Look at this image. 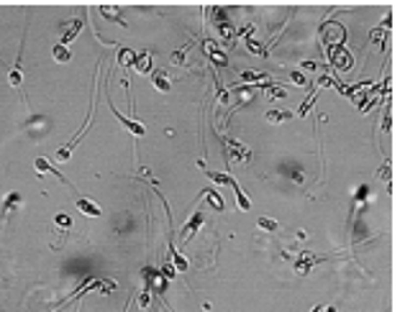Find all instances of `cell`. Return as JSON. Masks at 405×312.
<instances>
[{"instance_id":"6da1fadb","label":"cell","mask_w":405,"mask_h":312,"mask_svg":"<svg viewBox=\"0 0 405 312\" xmlns=\"http://www.w3.org/2000/svg\"><path fill=\"white\" fill-rule=\"evenodd\" d=\"M321 261H326V256H316V253H310V251H303L298 259H295V264H292V266H295V271H298L300 276H305V274L313 269V266L321 264Z\"/></svg>"},{"instance_id":"7a4b0ae2","label":"cell","mask_w":405,"mask_h":312,"mask_svg":"<svg viewBox=\"0 0 405 312\" xmlns=\"http://www.w3.org/2000/svg\"><path fill=\"white\" fill-rule=\"evenodd\" d=\"M144 279H146V289H154L156 294H159L164 299V292H167V279L159 274V271H154V269H144Z\"/></svg>"},{"instance_id":"3957f363","label":"cell","mask_w":405,"mask_h":312,"mask_svg":"<svg viewBox=\"0 0 405 312\" xmlns=\"http://www.w3.org/2000/svg\"><path fill=\"white\" fill-rule=\"evenodd\" d=\"M202 223H205V215H202V210H195L193 218L187 220V225L182 228V233H179V241H182V243H190V241H193V236L198 233V228L202 225Z\"/></svg>"},{"instance_id":"277c9868","label":"cell","mask_w":405,"mask_h":312,"mask_svg":"<svg viewBox=\"0 0 405 312\" xmlns=\"http://www.w3.org/2000/svg\"><path fill=\"white\" fill-rule=\"evenodd\" d=\"M108 105H110V110H113V115L121 120V126H123V128H128V131H131V133H133V136H136V138L146 136V128L139 123V120H133V118H126L123 113H118V110L113 108V103H110V97H108Z\"/></svg>"},{"instance_id":"5b68a950","label":"cell","mask_w":405,"mask_h":312,"mask_svg":"<svg viewBox=\"0 0 405 312\" xmlns=\"http://www.w3.org/2000/svg\"><path fill=\"white\" fill-rule=\"evenodd\" d=\"M223 146H226V154H231L233 161H249L252 159V151H246L244 146H239V143L231 141V138H223Z\"/></svg>"},{"instance_id":"8992f818","label":"cell","mask_w":405,"mask_h":312,"mask_svg":"<svg viewBox=\"0 0 405 312\" xmlns=\"http://www.w3.org/2000/svg\"><path fill=\"white\" fill-rule=\"evenodd\" d=\"M85 28V18H75L70 26L64 28V33H62V46H70V44L80 36V31Z\"/></svg>"},{"instance_id":"52a82bcc","label":"cell","mask_w":405,"mask_h":312,"mask_svg":"<svg viewBox=\"0 0 405 312\" xmlns=\"http://www.w3.org/2000/svg\"><path fill=\"white\" fill-rule=\"evenodd\" d=\"M75 205H77V210H80V213H85V215H90V218H100V215H103V210H100L90 197L77 195V202H75Z\"/></svg>"},{"instance_id":"ba28073f","label":"cell","mask_w":405,"mask_h":312,"mask_svg":"<svg viewBox=\"0 0 405 312\" xmlns=\"http://www.w3.org/2000/svg\"><path fill=\"white\" fill-rule=\"evenodd\" d=\"M133 69H136L139 74H149L152 72V67H154V59H152V54L149 51H141V54H136V59H133Z\"/></svg>"},{"instance_id":"9c48e42d","label":"cell","mask_w":405,"mask_h":312,"mask_svg":"<svg viewBox=\"0 0 405 312\" xmlns=\"http://www.w3.org/2000/svg\"><path fill=\"white\" fill-rule=\"evenodd\" d=\"M336 62V67H339V69H349V67H352V54L349 51H344L341 46H333L331 49V64Z\"/></svg>"},{"instance_id":"30bf717a","label":"cell","mask_w":405,"mask_h":312,"mask_svg":"<svg viewBox=\"0 0 405 312\" xmlns=\"http://www.w3.org/2000/svg\"><path fill=\"white\" fill-rule=\"evenodd\" d=\"M202 49H205V54L213 59V64H216V67H226V54H223L213 41H205V44H202Z\"/></svg>"},{"instance_id":"8fae6325","label":"cell","mask_w":405,"mask_h":312,"mask_svg":"<svg viewBox=\"0 0 405 312\" xmlns=\"http://www.w3.org/2000/svg\"><path fill=\"white\" fill-rule=\"evenodd\" d=\"M152 85L156 87L159 92H170V87H172V82H170V74H167L164 69H156L154 74H152Z\"/></svg>"},{"instance_id":"7c38bea8","label":"cell","mask_w":405,"mask_h":312,"mask_svg":"<svg viewBox=\"0 0 405 312\" xmlns=\"http://www.w3.org/2000/svg\"><path fill=\"white\" fill-rule=\"evenodd\" d=\"M33 166H36V172H39V174H49V172H51V174H57V177H59V179H62L67 187H72V184H70V179H67V177H62V174H59L57 169H54V166H51L47 159H44V156H39V159L33 161Z\"/></svg>"},{"instance_id":"4fadbf2b","label":"cell","mask_w":405,"mask_h":312,"mask_svg":"<svg viewBox=\"0 0 405 312\" xmlns=\"http://www.w3.org/2000/svg\"><path fill=\"white\" fill-rule=\"evenodd\" d=\"M228 187H231L233 192H236V205H239V210H241V213H246V210H252V200H249V197H246V195L241 192L239 182H236V179H231V184H228Z\"/></svg>"},{"instance_id":"5bb4252c","label":"cell","mask_w":405,"mask_h":312,"mask_svg":"<svg viewBox=\"0 0 405 312\" xmlns=\"http://www.w3.org/2000/svg\"><path fill=\"white\" fill-rule=\"evenodd\" d=\"M170 259H172L170 264L175 266V271H187V269H190V261H187L185 256H182V253H179V251L172 246V243H170Z\"/></svg>"},{"instance_id":"9a60e30c","label":"cell","mask_w":405,"mask_h":312,"mask_svg":"<svg viewBox=\"0 0 405 312\" xmlns=\"http://www.w3.org/2000/svg\"><path fill=\"white\" fill-rule=\"evenodd\" d=\"M8 82H10V87H21V85H24V67H21V54H18L13 69H10V74H8Z\"/></svg>"},{"instance_id":"2e32d148","label":"cell","mask_w":405,"mask_h":312,"mask_svg":"<svg viewBox=\"0 0 405 312\" xmlns=\"http://www.w3.org/2000/svg\"><path fill=\"white\" fill-rule=\"evenodd\" d=\"M202 197L208 200V205H210L213 210H218V213H223V207H226V205H223V197L216 192V189H205V192H202Z\"/></svg>"},{"instance_id":"e0dca14e","label":"cell","mask_w":405,"mask_h":312,"mask_svg":"<svg viewBox=\"0 0 405 312\" xmlns=\"http://www.w3.org/2000/svg\"><path fill=\"white\" fill-rule=\"evenodd\" d=\"M51 57H54V59H57L59 64H67V62H70V59H72V51H70V49H67V46H62V44H57V46H54V49H51Z\"/></svg>"},{"instance_id":"ac0fdd59","label":"cell","mask_w":405,"mask_h":312,"mask_svg":"<svg viewBox=\"0 0 405 312\" xmlns=\"http://www.w3.org/2000/svg\"><path fill=\"white\" fill-rule=\"evenodd\" d=\"M267 120L269 123H282V120H292V113L290 110H269Z\"/></svg>"},{"instance_id":"d6986e66","label":"cell","mask_w":405,"mask_h":312,"mask_svg":"<svg viewBox=\"0 0 405 312\" xmlns=\"http://www.w3.org/2000/svg\"><path fill=\"white\" fill-rule=\"evenodd\" d=\"M218 33H221V36L226 39L228 44H233V36H236L233 23H228V21H221V23H218Z\"/></svg>"},{"instance_id":"ffe728a7","label":"cell","mask_w":405,"mask_h":312,"mask_svg":"<svg viewBox=\"0 0 405 312\" xmlns=\"http://www.w3.org/2000/svg\"><path fill=\"white\" fill-rule=\"evenodd\" d=\"M18 202H21V195H18V192H10V195L5 197V202H3V220L10 215V210H13Z\"/></svg>"},{"instance_id":"44dd1931","label":"cell","mask_w":405,"mask_h":312,"mask_svg":"<svg viewBox=\"0 0 405 312\" xmlns=\"http://www.w3.org/2000/svg\"><path fill=\"white\" fill-rule=\"evenodd\" d=\"M100 13H103L105 18H110V21H116V23L123 26V21L118 18V16H121V8H118V5H100Z\"/></svg>"},{"instance_id":"7402d4cb","label":"cell","mask_w":405,"mask_h":312,"mask_svg":"<svg viewBox=\"0 0 405 312\" xmlns=\"http://www.w3.org/2000/svg\"><path fill=\"white\" fill-rule=\"evenodd\" d=\"M205 174H208V179L216 182V184H231V179H233V177L226 174V172H210V169H205Z\"/></svg>"},{"instance_id":"603a6c76","label":"cell","mask_w":405,"mask_h":312,"mask_svg":"<svg viewBox=\"0 0 405 312\" xmlns=\"http://www.w3.org/2000/svg\"><path fill=\"white\" fill-rule=\"evenodd\" d=\"M316 97H318V92H313V95H308V97H305V103H303V105L298 108V113H295V115H298V118H305V115L310 113V108H313V105H316Z\"/></svg>"},{"instance_id":"cb8c5ba5","label":"cell","mask_w":405,"mask_h":312,"mask_svg":"<svg viewBox=\"0 0 405 312\" xmlns=\"http://www.w3.org/2000/svg\"><path fill=\"white\" fill-rule=\"evenodd\" d=\"M267 97L269 100H285L287 92H285V87H279V85H267Z\"/></svg>"},{"instance_id":"d4e9b609","label":"cell","mask_w":405,"mask_h":312,"mask_svg":"<svg viewBox=\"0 0 405 312\" xmlns=\"http://www.w3.org/2000/svg\"><path fill=\"white\" fill-rule=\"evenodd\" d=\"M193 44H195V41H187L182 49H177V51L172 54V62H175V64H185V57H187V51L193 49Z\"/></svg>"},{"instance_id":"484cf974","label":"cell","mask_w":405,"mask_h":312,"mask_svg":"<svg viewBox=\"0 0 405 312\" xmlns=\"http://www.w3.org/2000/svg\"><path fill=\"white\" fill-rule=\"evenodd\" d=\"M133 59H136V54H133L131 49H118V64H121V67L133 64Z\"/></svg>"},{"instance_id":"4316f807","label":"cell","mask_w":405,"mask_h":312,"mask_svg":"<svg viewBox=\"0 0 405 312\" xmlns=\"http://www.w3.org/2000/svg\"><path fill=\"white\" fill-rule=\"evenodd\" d=\"M256 225H259L262 230H269V233H275L279 225H277V220L275 218H267V215H262L259 220H256Z\"/></svg>"},{"instance_id":"83f0119b","label":"cell","mask_w":405,"mask_h":312,"mask_svg":"<svg viewBox=\"0 0 405 312\" xmlns=\"http://www.w3.org/2000/svg\"><path fill=\"white\" fill-rule=\"evenodd\" d=\"M54 223H57L59 228H64V230L72 228V218L67 215V213H57V215H54Z\"/></svg>"},{"instance_id":"f1b7e54d","label":"cell","mask_w":405,"mask_h":312,"mask_svg":"<svg viewBox=\"0 0 405 312\" xmlns=\"http://www.w3.org/2000/svg\"><path fill=\"white\" fill-rule=\"evenodd\" d=\"M241 80L244 82H262V80H269V77L262 72H241Z\"/></svg>"},{"instance_id":"f546056e","label":"cell","mask_w":405,"mask_h":312,"mask_svg":"<svg viewBox=\"0 0 405 312\" xmlns=\"http://www.w3.org/2000/svg\"><path fill=\"white\" fill-rule=\"evenodd\" d=\"M246 49H249V51H254V54H259V57H267V49L262 46V44H256L252 36L246 39Z\"/></svg>"},{"instance_id":"4dcf8cb0","label":"cell","mask_w":405,"mask_h":312,"mask_svg":"<svg viewBox=\"0 0 405 312\" xmlns=\"http://www.w3.org/2000/svg\"><path fill=\"white\" fill-rule=\"evenodd\" d=\"M149 305H152V292L144 289V292L139 294V307H149Z\"/></svg>"},{"instance_id":"1f68e13d","label":"cell","mask_w":405,"mask_h":312,"mask_svg":"<svg viewBox=\"0 0 405 312\" xmlns=\"http://www.w3.org/2000/svg\"><path fill=\"white\" fill-rule=\"evenodd\" d=\"M367 195H369V184H362V187H359V192H356V197H354V202H364Z\"/></svg>"},{"instance_id":"d6a6232c","label":"cell","mask_w":405,"mask_h":312,"mask_svg":"<svg viewBox=\"0 0 405 312\" xmlns=\"http://www.w3.org/2000/svg\"><path fill=\"white\" fill-rule=\"evenodd\" d=\"M216 87H218V103H223V105H226L228 100H231V95H228L226 90H223V85H221V82H216Z\"/></svg>"},{"instance_id":"836d02e7","label":"cell","mask_w":405,"mask_h":312,"mask_svg":"<svg viewBox=\"0 0 405 312\" xmlns=\"http://www.w3.org/2000/svg\"><path fill=\"white\" fill-rule=\"evenodd\" d=\"M159 274L164 276V279H167V282H170V279H172V276H175V266H172V264H164Z\"/></svg>"},{"instance_id":"e575fe53","label":"cell","mask_w":405,"mask_h":312,"mask_svg":"<svg viewBox=\"0 0 405 312\" xmlns=\"http://www.w3.org/2000/svg\"><path fill=\"white\" fill-rule=\"evenodd\" d=\"M290 80L295 82V85H300V87H305V85H308V80H305V77H303L300 72H292V74H290Z\"/></svg>"},{"instance_id":"d590c367","label":"cell","mask_w":405,"mask_h":312,"mask_svg":"<svg viewBox=\"0 0 405 312\" xmlns=\"http://www.w3.org/2000/svg\"><path fill=\"white\" fill-rule=\"evenodd\" d=\"M380 177H382V179H385V182H390V164H385V166H382V169L377 172Z\"/></svg>"},{"instance_id":"8d00e7d4","label":"cell","mask_w":405,"mask_h":312,"mask_svg":"<svg viewBox=\"0 0 405 312\" xmlns=\"http://www.w3.org/2000/svg\"><path fill=\"white\" fill-rule=\"evenodd\" d=\"M316 67H318L316 62H303V69H313V72H316Z\"/></svg>"},{"instance_id":"74e56055","label":"cell","mask_w":405,"mask_h":312,"mask_svg":"<svg viewBox=\"0 0 405 312\" xmlns=\"http://www.w3.org/2000/svg\"><path fill=\"white\" fill-rule=\"evenodd\" d=\"M382 128H385V131H390V113L385 115V123H382Z\"/></svg>"}]
</instances>
